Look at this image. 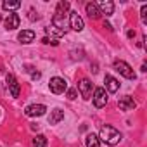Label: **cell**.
<instances>
[{
    "mask_svg": "<svg viewBox=\"0 0 147 147\" xmlns=\"http://www.w3.org/2000/svg\"><path fill=\"white\" fill-rule=\"evenodd\" d=\"M99 140L106 142L107 145H116V144H119V140H121V133H119L114 126H111V125H104V126L100 128Z\"/></svg>",
    "mask_w": 147,
    "mask_h": 147,
    "instance_id": "cell-1",
    "label": "cell"
},
{
    "mask_svg": "<svg viewBox=\"0 0 147 147\" xmlns=\"http://www.w3.org/2000/svg\"><path fill=\"white\" fill-rule=\"evenodd\" d=\"M114 69L119 73L121 76H125L126 80H135V78H137V75H135V71L131 69V66H130V64H126L125 61L116 59V61H114Z\"/></svg>",
    "mask_w": 147,
    "mask_h": 147,
    "instance_id": "cell-2",
    "label": "cell"
},
{
    "mask_svg": "<svg viewBox=\"0 0 147 147\" xmlns=\"http://www.w3.org/2000/svg\"><path fill=\"white\" fill-rule=\"evenodd\" d=\"M49 87H50V92L55 94V95H61V94H64V92L67 90V83H66V80L61 78V76H54V78H50Z\"/></svg>",
    "mask_w": 147,
    "mask_h": 147,
    "instance_id": "cell-3",
    "label": "cell"
},
{
    "mask_svg": "<svg viewBox=\"0 0 147 147\" xmlns=\"http://www.w3.org/2000/svg\"><path fill=\"white\" fill-rule=\"evenodd\" d=\"M94 106L97 107V109H102V107H106V104H107V94H106V90L102 88V87H99V88H95L94 90Z\"/></svg>",
    "mask_w": 147,
    "mask_h": 147,
    "instance_id": "cell-4",
    "label": "cell"
},
{
    "mask_svg": "<svg viewBox=\"0 0 147 147\" xmlns=\"http://www.w3.org/2000/svg\"><path fill=\"white\" fill-rule=\"evenodd\" d=\"M69 26H71V30H75V31H82L83 28H85V23H83V19H82V16L76 12V11H71L69 12Z\"/></svg>",
    "mask_w": 147,
    "mask_h": 147,
    "instance_id": "cell-5",
    "label": "cell"
},
{
    "mask_svg": "<svg viewBox=\"0 0 147 147\" xmlns=\"http://www.w3.org/2000/svg\"><path fill=\"white\" fill-rule=\"evenodd\" d=\"M52 28H55V30H59V31H62L66 35V31H67V18L62 16V14H54L52 16Z\"/></svg>",
    "mask_w": 147,
    "mask_h": 147,
    "instance_id": "cell-6",
    "label": "cell"
},
{
    "mask_svg": "<svg viewBox=\"0 0 147 147\" xmlns=\"http://www.w3.org/2000/svg\"><path fill=\"white\" fill-rule=\"evenodd\" d=\"M47 113V107L43 104H31L24 109V114L30 116V118H35V116H43Z\"/></svg>",
    "mask_w": 147,
    "mask_h": 147,
    "instance_id": "cell-7",
    "label": "cell"
},
{
    "mask_svg": "<svg viewBox=\"0 0 147 147\" xmlns=\"http://www.w3.org/2000/svg\"><path fill=\"white\" fill-rule=\"evenodd\" d=\"M19 23H21V19H19V16L14 14V12H9V14L5 16V19H4V26H5L7 31L19 28Z\"/></svg>",
    "mask_w": 147,
    "mask_h": 147,
    "instance_id": "cell-8",
    "label": "cell"
},
{
    "mask_svg": "<svg viewBox=\"0 0 147 147\" xmlns=\"http://www.w3.org/2000/svg\"><path fill=\"white\" fill-rule=\"evenodd\" d=\"M78 90H80L82 97H83L85 100H88V99L92 97V82L87 80V78H83V80L78 83Z\"/></svg>",
    "mask_w": 147,
    "mask_h": 147,
    "instance_id": "cell-9",
    "label": "cell"
},
{
    "mask_svg": "<svg viewBox=\"0 0 147 147\" xmlns=\"http://www.w3.org/2000/svg\"><path fill=\"white\" fill-rule=\"evenodd\" d=\"M95 5H97L99 12L104 14L106 18L113 16V12H114V4L111 2V0H102V2H99V4H95Z\"/></svg>",
    "mask_w": 147,
    "mask_h": 147,
    "instance_id": "cell-10",
    "label": "cell"
},
{
    "mask_svg": "<svg viewBox=\"0 0 147 147\" xmlns=\"http://www.w3.org/2000/svg\"><path fill=\"white\" fill-rule=\"evenodd\" d=\"M5 82H7V87H9V90H11V95H12V97H19L21 87H19V83H18L16 76H14V75H7Z\"/></svg>",
    "mask_w": 147,
    "mask_h": 147,
    "instance_id": "cell-11",
    "label": "cell"
},
{
    "mask_svg": "<svg viewBox=\"0 0 147 147\" xmlns=\"http://www.w3.org/2000/svg\"><path fill=\"white\" fill-rule=\"evenodd\" d=\"M118 106H119V109H121V111H133V109L137 107V102L133 100V97L125 95V97H121V99H119Z\"/></svg>",
    "mask_w": 147,
    "mask_h": 147,
    "instance_id": "cell-12",
    "label": "cell"
},
{
    "mask_svg": "<svg viewBox=\"0 0 147 147\" xmlns=\"http://www.w3.org/2000/svg\"><path fill=\"white\" fill-rule=\"evenodd\" d=\"M104 83H106V88H107L109 94H116V92L119 90V82H118L114 76H111V75H106Z\"/></svg>",
    "mask_w": 147,
    "mask_h": 147,
    "instance_id": "cell-13",
    "label": "cell"
},
{
    "mask_svg": "<svg viewBox=\"0 0 147 147\" xmlns=\"http://www.w3.org/2000/svg\"><path fill=\"white\" fill-rule=\"evenodd\" d=\"M18 40H19V43L28 45V43H31V42L35 40V31H33V30H23V31H19Z\"/></svg>",
    "mask_w": 147,
    "mask_h": 147,
    "instance_id": "cell-14",
    "label": "cell"
},
{
    "mask_svg": "<svg viewBox=\"0 0 147 147\" xmlns=\"http://www.w3.org/2000/svg\"><path fill=\"white\" fill-rule=\"evenodd\" d=\"M64 119V111L55 107L54 111H50V116H49V125H57L59 121Z\"/></svg>",
    "mask_w": 147,
    "mask_h": 147,
    "instance_id": "cell-15",
    "label": "cell"
},
{
    "mask_svg": "<svg viewBox=\"0 0 147 147\" xmlns=\"http://www.w3.org/2000/svg\"><path fill=\"white\" fill-rule=\"evenodd\" d=\"M85 11H87V14H88L90 19H99V18H100V12H99L97 5H95L94 2H88V4L85 5Z\"/></svg>",
    "mask_w": 147,
    "mask_h": 147,
    "instance_id": "cell-16",
    "label": "cell"
},
{
    "mask_svg": "<svg viewBox=\"0 0 147 147\" xmlns=\"http://www.w3.org/2000/svg\"><path fill=\"white\" fill-rule=\"evenodd\" d=\"M85 145H87V147H100V140H99L97 135L88 133V135L85 137Z\"/></svg>",
    "mask_w": 147,
    "mask_h": 147,
    "instance_id": "cell-17",
    "label": "cell"
},
{
    "mask_svg": "<svg viewBox=\"0 0 147 147\" xmlns=\"http://www.w3.org/2000/svg\"><path fill=\"white\" fill-rule=\"evenodd\" d=\"M69 7H71V4L67 2V0H61V2L57 4V7H55V14H62V16H66V12L69 11Z\"/></svg>",
    "mask_w": 147,
    "mask_h": 147,
    "instance_id": "cell-18",
    "label": "cell"
},
{
    "mask_svg": "<svg viewBox=\"0 0 147 147\" xmlns=\"http://www.w3.org/2000/svg\"><path fill=\"white\" fill-rule=\"evenodd\" d=\"M21 7V2H11V0H4L2 2V9L4 11H16Z\"/></svg>",
    "mask_w": 147,
    "mask_h": 147,
    "instance_id": "cell-19",
    "label": "cell"
},
{
    "mask_svg": "<svg viewBox=\"0 0 147 147\" xmlns=\"http://www.w3.org/2000/svg\"><path fill=\"white\" fill-rule=\"evenodd\" d=\"M47 137L45 135H36L33 138V147H47Z\"/></svg>",
    "mask_w": 147,
    "mask_h": 147,
    "instance_id": "cell-20",
    "label": "cell"
},
{
    "mask_svg": "<svg viewBox=\"0 0 147 147\" xmlns=\"http://www.w3.org/2000/svg\"><path fill=\"white\" fill-rule=\"evenodd\" d=\"M26 71L31 75V78H33V80H40V76H42V73H40V71H33V67H30V66H28V69H26Z\"/></svg>",
    "mask_w": 147,
    "mask_h": 147,
    "instance_id": "cell-21",
    "label": "cell"
},
{
    "mask_svg": "<svg viewBox=\"0 0 147 147\" xmlns=\"http://www.w3.org/2000/svg\"><path fill=\"white\" fill-rule=\"evenodd\" d=\"M140 19H142V23H147V4H144L140 9Z\"/></svg>",
    "mask_w": 147,
    "mask_h": 147,
    "instance_id": "cell-22",
    "label": "cell"
},
{
    "mask_svg": "<svg viewBox=\"0 0 147 147\" xmlns=\"http://www.w3.org/2000/svg\"><path fill=\"white\" fill-rule=\"evenodd\" d=\"M66 95H67V99H69V100H75V99H76V95H78V94H76V88H69Z\"/></svg>",
    "mask_w": 147,
    "mask_h": 147,
    "instance_id": "cell-23",
    "label": "cell"
},
{
    "mask_svg": "<svg viewBox=\"0 0 147 147\" xmlns=\"http://www.w3.org/2000/svg\"><path fill=\"white\" fill-rule=\"evenodd\" d=\"M38 18H40V16H38V14H35V9H30V19H31V21H35V19H38Z\"/></svg>",
    "mask_w": 147,
    "mask_h": 147,
    "instance_id": "cell-24",
    "label": "cell"
},
{
    "mask_svg": "<svg viewBox=\"0 0 147 147\" xmlns=\"http://www.w3.org/2000/svg\"><path fill=\"white\" fill-rule=\"evenodd\" d=\"M126 35H128V38H135V31H133V30H128Z\"/></svg>",
    "mask_w": 147,
    "mask_h": 147,
    "instance_id": "cell-25",
    "label": "cell"
},
{
    "mask_svg": "<svg viewBox=\"0 0 147 147\" xmlns=\"http://www.w3.org/2000/svg\"><path fill=\"white\" fill-rule=\"evenodd\" d=\"M104 28H107V30H109V31H113V26H111V24H109V23H104Z\"/></svg>",
    "mask_w": 147,
    "mask_h": 147,
    "instance_id": "cell-26",
    "label": "cell"
},
{
    "mask_svg": "<svg viewBox=\"0 0 147 147\" xmlns=\"http://www.w3.org/2000/svg\"><path fill=\"white\" fill-rule=\"evenodd\" d=\"M0 21H2V16H0Z\"/></svg>",
    "mask_w": 147,
    "mask_h": 147,
    "instance_id": "cell-27",
    "label": "cell"
}]
</instances>
